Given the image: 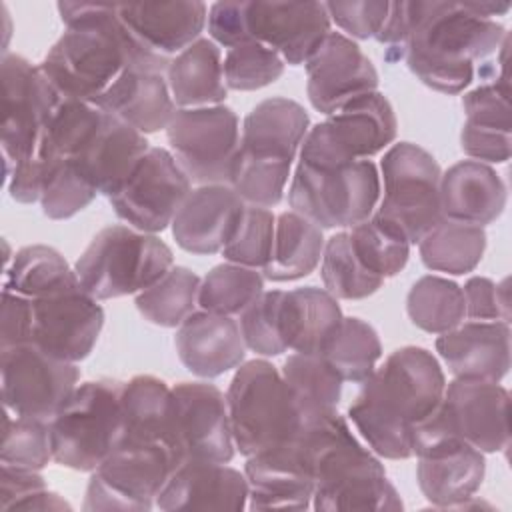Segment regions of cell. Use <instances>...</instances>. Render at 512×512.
I'll list each match as a JSON object with an SVG mask.
<instances>
[{
  "label": "cell",
  "mask_w": 512,
  "mask_h": 512,
  "mask_svg": "<svg viewBox=\"0 0 512 512\" xmlns=\"http://www.w3.org/2000/svg\"><path fill=\"white\" fill-rule=\"evenodd\" d=\"M320 278L324 290H328L336 300H364L376 294L384 280L368 272L358 260L348 230L332 234L322 252Z\"/></svg>",
  "instance_id": "cell-45"
},
{
  "label": "cell",
  "mask_w": 512,
  "mask_h": 512,
  "mask_svg": "<svg viewBox=\"0 0 512 512\" xmlns=\"http://www.w3.org/2000/svg\"><path fill=\"white\" fill-rule=\"evenodd\" d=\"M308 130L310 116L296 100L272 96L258 102L240 128L228 180L234 192L250 206H278Z\"/></svg>",
  "instance_id": "cell-5"
},
{
  "label": "cell",
  "mask_w": 512,
  "mask_h": 512,
  "mask_svg": "<svg viewBox=\"0 0 512 512\" xmlns=\"http://www.w3.org/2000/svg\"><path fill=\"white\" fill-rule=\"evenodd\" d=\"M322 356L344 382L362 384L382 358V344L372 324L356 316H344Z\"/></svg>",
  "instance_id": "cell-42"
},
{
  "label": "cell",
  "mask_w": 512,
  "mask_h": 512,
  "mask_svg": "<svg viewBox=\"0 0 512 512\" xmlns=\"http://www.w3.org/2000/svg\"><path fill=\"white\" fill-rule=\"evenodd\" d=\"M246 26L250 40L290 66L304 64L332 32L324 2H246Z\"/></svg>",
  "instance_id": "cell-22"
},
{
  "label": "cell",
  "mask_w": 512,
  "mask_h": 512,
  "mask_svg": "<svg viewBox=\"0 0 512 512\" xmlns=\"http://www.w3.org/2000/svg\"><path fill=\"white\" fill-rule=\"evenodd\" d=\"M506 202V184L490 164L460 160L440 176V212L446 220L484 228L502 216Z\"/></svg>",
  "instance_id": "cell-30"
},
{
  "label": "cell",
  "mask_w": 512,
  "mask_h": 512,
  "mask_svg": "<svg viewBox=\"0 0 512 512\" xmlns=\"http://www.w3.org/2000/svg\"><path fill=\"white\" fill-rule=\"evenodd\" d=\"M464 306L468 320H502L510 322L508 280L494 282L486 276H470L464 286Z\"/></svg>",
  "instance_id": "cell-54"
},
{
  "label": "cell",
  "mask_w": 512,
  "mask_h": 512,
  "mask_svg": "<svg viewBox=\"0 0 512 512\" xmlns=\"http://www.w3.org/2000/svg\"><path fill=\"white\" fill-rule=\"evenodd\" d=\"M148 150L150 144L142 132L108 114L94 140L80 156L70 160L98 194L112 198L132 176Z\"/></svg>",
  "instance_id": "cell-31"
},
{
  "label": "cell",
  "mask_w": 512,
  "mask_h": 512,
  "mask_svg": "<svg viewBox=\"0 0 512 512\" xmlns=\"http://www.w3.org/2000/svg\"><path fill=\"white\" fill-rule=\"evenodd\" d=\"M96 196V188L86 180L72 160L44 164L40 206L42 214L50 220H68L76 216L88 208Z\"/></svg>",
  "instance_id": "cell-47"
},
{
  "label": "cell",
  "mask_w": 512,
  "mask_h": 512,
  "mask_svg": "<svg viewBox=\"0 0 512 512\" xmlns=\"http://www.w3.org/2000/svg\"><path fill=\"white\" fill-rule=\"evenodd\" d=\"M416 480L424 498L440 510L466 508L486 476L484 452L458 438H444L414 452Z\"/></svg>",
  "instance_id": "cell-23"
},
{
  "label": "cell",
  "mask_w": 512,
  "mask_h": 512,
  "mask_svg": "<svg viewBox=\"0 0 512 512\" xmlns=\"http://www.w3.org/2000/svg\"><path fill=\"white\" fill-rule=\"evenodd\" d=\"M226 402L234 446L246 458L292 438L302 426L280 370L266 358L236 368Z\"/></svg>",
  "instance_id": "cell-8"
},
{
  "label": "cell",
  "mask_w": 512,
  "mask_h": 512,
  "mask_svg": "<svg viewBox=\"0 0 512 512\" xmlns=\"http://www.w3.org/2000/svg\"><path fill=\"white\" fill-rule=\"evenodd\" d=\"M30 298L2 290L0 302V348L28 342Z\"/></svg>",
  "instance_id": "cell-57"
},
{
  "label": "cell",
  "mask_w": 512,
  "mask_h": 512,
  "mask_svg": "<svg viewBox=\"0 0 512 512\" xmlns=\"http://www.w3.org/2000/svg\"><path fill=\"white\" fill-rule=\"evenodd\" d=\"M250 510H308L314 492V442L306 426L258 454L246 458Z\"/></svg>",
  "instance_id": "cell-19"
},
{
  "label": "cell",
  "mask_w": 512,
  "mask_h": 512,
  "mask_svg": "<svg viewBox=\"0 0 512 512\" xmlns=\"http://www.w3.org/2000/svg\"><path fill=\"white\" fill-rule=\"evenodd\" d=\"M118 18L140 46L174 58L200 38L208 6L200 0L118 4Z\"/></svg>",
  "instance_id": "cell-26"
},
{
  "label": "cell",
  "mask_w": 512,
  "mask_h": 512,
  "mask_svg": "<svg viewBox=\"0 0 512 512\" xmlns=\"http://www.w3.org/2000/svg\"><path fill=\"white\" fill-rule=\"evenodd\" d=\"M104 326V310L100 300L90 296L82 286L30 300L28 342L46 354L80 362L94 350Z\"/></svg>",
  "instance_id": "cell-20"
},
{
  "label": "cell",
  "mask_w": 512,
  "mask_h": 512,
  "mask_svg": "<svg viewBox=\"0 0 512 512\" xmlns=\"http://www.w3.org/2000/svg\"><path fill=\"white\" fill-rule=\"evenodd\" d=\"M486 230L482 226L442 218L418 242L422 264L432 272L462 276L482 262Z\"/></svg>",
  "instance_id": "cell-39"
},
{
  "label": "cell",
  "mask_w": 512,
  "mask_h": 512,
  "mask_svg": "<svg viewBox=\"0 0 512 512\" xmlns=\"http://www.w3.org/2000/svg\"><path fill=\"white\" fill-rule=\"evenodd\" d=\"M0 510L24 512H56L72 510V506L48 488L46 478L38 470L16 466H0Z\"/></svg>",
  "instance_id": "cell-50"
},
{
  "label": "cell",
  "mask_w": 512,
  "mask_h": 512,
  "mask_svg": "<svg viewBox=\"0 0 512 512\" xmlns=\"http://www.w3.org/2000/svg\"><path fill=\"white\" fill-rule=\"evenodd\" d=\"M510 4L408 2V36L400 56L408 70L440 94H460L474 80V62L500 50L508 38L494 16Z\"/></svg>",
  "instance_id": "cell-1"
},
{
  "label": "cell",
  "mask_w": 512,
  "mask_h": 512,
  "mask_svg": "<svg viewBox=\"0 0 512 512\" xmlns=\"http://www.w3.org/2000/svg\"><path fill=\"white\" fill-rule=\"evenodd\" d=\"M510 394L500 382L454 378L446 384L440 404L412 434V450L458 438L484 454L504 452L510 446Z\"/></svg>",
  "instance_id": "cell-9"
},
{
  "label": "cell",
  "mask_w": 512,
  "mask_h": 512,
  "mask_svg": "<svg viewBox=\"0 0 512 512\" xmlns=\"http://www.w3.org/2000/svg\"><path fill=\"white\" fill-rule=\"evenodd\" d=\"M324 230L294 210L276 216L272 252L262 268L264 280L294 282L316 270L324 252Z\"/></svg>",
  "instance_id": "cell-35"
},
{
  "label": "cell",
  "mask_w": 512,
  "mask_h": 512,
  "mask_svg": "<svg viewBox=\"0 0 512 512\" xmlns=\"http://www.w3.org/2000/svg\"><path fill=\"white\" fill-rule=\"evenodd\" d=\"M406 312L410 322L428 334L450 332L466 320L462 286L446 276H420L408 290Z\"/></svg>",
  "instance_id": "cell-40"
},
{
  "label": "cell",
  "mask_w": 512,
  "mask_h": 512,
  "mask_svg": "<svg viewBox=\"0 0 512 512\" xmlns=\"http://www.w3.org/2000/svg\"><path fill=\"white\" fill-rule=\"evenodd\" d=\"M274 228L276 216L270 208L246 204L232 238L222 248L224 260L262 270L272 252Z\"/></svg>",
  "instance_id": "cell-49"
},
{
  "label": "cell",
  "mask_w": 512,
  "mask_h": 512,
  "mask_svg": "<svg viewBox=\"0 0 512 512\" xmlns=\"http://www.w3.org/2000/svg\"><path fill=\"white\" fill-rule=\"evenodd\" d=\"M248 492L244 472L222 462L188 460L172 472L156 498V508L240 512L248 508Z\"/></svg>",
  "instance_id": "cell-25"
},
{
  "label": "cell",
  "mask_w": 512,
  "mask_h": 512,
  "mask_svg": "<svg viewBox=\"0 0 512 512\" xmlns=\"http://www.w3.org/2000/svg\"><path fill=\"white\" fill-rule=\"evenodd\" d=\"M306 94L314 110L330 116L350 100L378 90V72L362 48L330 32L304 62Z\"/></svg>",
  "instance_id": "cell-21"
},
{
  "label": "cell",
  "mask_w": 512,
  "mask_h": 512,
  "mask_svg": "<svg viewBox=\"0 0 512 512\" xmlns=\"http://www.w3.org/2000/svg\"><path fill=\"white\" fill-rule=\"evenodd\" d=\"M284 290H264L240 316V332L248 350L262 358L280 356L286 350L280 336V298Z\"/></svg>",
  "instance_id": "cell-51"
},
{
  "label": "cell",
  "mask_w": 512,
  "mask_h": 512,
  "mask_svg": "<svg viewBox=\"0 0 512 512\" xmlns=\"http://www.w3.org/2000/svg\"><path fill=\"white\" fill-rule=\"evenodd\" d=\"M106 116L108 112L92 102L62 98L42 130L36 156L44 164L80 156L106 122Z\"/></svg>",
  "instance_id": "cell-38"
},
{
  "label": "cell",
  "mask_w": 512,
  "mask_h": 512,
  "mask_svg": "<svg viewBox=\"0 0 512 512\" xmlns=\"http://www.w3.org/2000/svg\"><path fill=\"white\" fill-rule=\"evenodd\" d=\"M2 126L0 148L4 174L36 154L42 130L62 96L48 82L40 66L20 54L6 52L0 62Z\"/></svg>",
  "instance_id": "cell-14"
},
{
  "label": "cell",
  "mask_w": 512,
  "mask_h": 512,
  "mask_svg": "<svg viewBox=\"0 0 512 512\" xmlns=\"http://www.w3.org/2000/svg\"><path fill=\"white\" fill-rule=\"evenodd\" d=\"M444 388L438 358L422 346H402L362 382L348 420L378 458L408 460L414 428L434 412Z\"/></svg>",
  "instance_id": "cell-3"
},
{
  "label": "cell",
  "mask_w": 512,
  "mask_h": 512,
  "mask_svg": "<svg viewBox=\"0 0 512 512\" xmlns=\"http://www.w3.org/2000/svg\"><path fill=\"white\" fill-rule=\"evenodd\" d=\"M92 104L130 124L144 136L166 130L178 110L166 82V72L142 66L124 68Z\"/></svg>",
  "instance_id": "cell-29"
},
{
  "label": "cell",
  "mask_w": 512,
  "mask_h": 512,
  "mask_svg": "<svg viewBox=\"0 0 512 512\" xmlns=\"http://www.w3.org/2000/svg\"><path fill=\"white\" fill-rule=\"evenodd\" d=\"M434 348L454 378L500 382L510 370V322L464 320L440 334Z\"/></svg>",
  "instance_id": "cell-28"
},
{
  "label": "cell",
  "mask_w": 512,
  "mask_h": 512,
  "mask_svg": "<svg viewBox=\"0 0 512 512\" xmlns=\"http://www.w3.org/2000/svg\"><path fill=\"white\" fill-rule=\"evenodd\" d=\"M66 30L38 64L62 98L96 102L128 66L166 72L172 58L140 46L118 18V4L58 2Z\"/></svg>",
  "instance_id": "cell-2"
},
{
  "label": "cell",
  "mask_w": 512,
  "mask_h": 512,
  "mask_svg": "<svg viewBox=\"0 0 512 512\" xmlns=\"http://www.w3.org/2000/svg\"><path fill=\"white\" fill-rule=\"evenodd\" d=\"M200 276L186 266H172L158 282L136 294V308L144 320L162 328H178L198 310Z\"/></svg>",
  "instance_id": "cell-41"
},
{
  "label": "cell",
  "mask_w": 512,
  "mask_h": 512,
  "mask_svg": "<svg viewBox=\"0 0 512 512\" xmlns=\"http://www.w3.org/2000/svg\"><path fill=\"white\" fill-rule=\"evenodd\" d=\"M462 108L466 120L462 126L512 134V112H510V90L508 80L492 76L488 82L476 86L462 96Z\"/></svg>",
  "instance_id": "cell-52"
},
{
  "label": "cell",
  "mask_w": 512,
  "mask_h": 512,
  "mask_svg": "<svg viewBox=\"0 0 512 512\" xmlns=\"http://www.w3.org/2000/svg\"><path fill=\"white\" fill-rule=\"evenodd\" d=\"M174 266L170 246L128 224L102 228L78 256L74 270L96 300L140 294Z\"/></svg>",
  "instance_id": "cell-6"
},
{
  "label": "cell",
  "mask_w": 512,
  "mask_h": 512,
  "mask_svg": "<svg viewBox=\"0 0 512 512\" xmlns=\"http://www.w3.org/2000/svg\"><path fill=\"white\" fill-rule=\"evenodd\" d=\"M80 286L76 270L56 248L46 244L20 248L4 266L2 290L30 300L56 296Z\"/></svg>",
  "instance_id": "cell-36"
},
{
  "label": "cell",
  "mask_w": 512,
  "mask_h": 512,
  "mask_svg": "<svg viewBox=\"0 0 512 512\" xmlns=\"http://www.w3.org/2000/svg\"><path fill=\"white\" fill-rule=\"evenodd\" d=\"M122 382L100 378L74 388L52 416V460L78 472H94L114 450L120 426Z\"/></svg>",
  "instance_id": "cell-10"
},
{
  "label": "cell",
  "mask_w": 512,
  "mask_h": 512,
  "mask_svg": "<svg viewBox=\"0 0 512 512\" xmlns=\"http://www.w3.org/2000/svg\"><path fill=\"white\" fill-rule=\"evenodd\" d=\"M246 202L230 184H202L180 204L170 230L176 244L198 256L218 254L232 238Z\"/></svg>",
  "instance_id": "cell-24"
},
{
  "label": "cell",
  "mask_w": 512,
  "mask_h": 512,
  "mask_svg": "<svg viewBox=\"0 0 512 512\" xmlns=\"http://www.w3.org/2000/svg\"><path fill=\"white\" fill-rule=\"evenodd\" d=\"M50 460V424L40 418L16 416L4 410L0 464L40 472Z\"/></svg>",
  "instance_id": "cell-46"
},
{
  "label": "cell",
  "mask_w": 512,
  "mask_h": 512,
  "mask_svg": "<svg viewBox=\"0 0 512 512\" xmlns=\"http://www.w3.org/2000/svg\"><path fill=\"white\" fill-rule=\"evenodd\" d=\"M264 292L262 270L234 262L216 264L202 280L198 308L224 316H240Z\"/></svg>",
  "instance_id": "cell-44"
},
{
  "label": "cell",
  "mask_w": 512,
  "mask_h": 512,
  "mask_svg": "<svg viewBox=\"0 0 512 512\" xmlns=\"http://www.w3.org/2000/svg\"><path fill=\"white\" fill-rule=\"evenodd\" d=\"M174 346L184 368L208 380L236 370L248 350L236 318L200 308L176 328Z\"/></svg>",
  "instance_id": "cell-27"
},
{
  "label": "cell",
  "mask_w": 512,
  "mask_h": 512,
  "mask_svg": "<svg viewBox=\"0 0 512 512\" xmlns=\"http://www.w3.org/2000/svg\"><path fill=\"white\" fill-rule=\"evenodd\" d=\"M170 386L152 374L132 376L120 390L118 444H164L178 458L170 434ZM114 446V448H116ZM180 462V458H178Z\"/></svg>",
  "instance_id": "cell-33"
},
{
  "label": "cell",
  "mask_w": 512,
  "mask_h": 512,
  "mask_svg": "<svg viewBox=\"0 0 512 512\" xmlns=\"http://www.w3.org/2000/svg\"><path fill=\"white\" fill-rule=\"evenodd\" d=\"M330 22H334L344 36L356 40L376 38L382 30L390 2L360 0V2H324Z\"/></svg>",
  "instance_id": "cell-53"
},
{
  "label": "cell",
  "mask_w": 512,
  "mask_h": 512,
  "mask_svg": "<svg viewBox=\"0 0 512 512\" xmlns=\"http://www.w3.org/2000/svg\"><path fill=\"white\" fill-rule=\"evenodd\" d=\"M222 68L228 90L252 92L274 84L284 74L286 62L264 44L248 40L226 50Z\"/></svg>",
  "instance_id": "cell-48"
},
{
  "label": "cell",
  "mask_w": 512,
  "mask_h": 512,
  "mask_svg": "<svg viewBox=\"0 0 512 512\" xmlns=\"http://www.w3.org/2000/svg\"><path fill=\"white\" fill-rule=\"evenodd\" d=\"M280 374L290 390L302 424L336 412L344 380L324 356L292 352L284 360Z\"/></svg>",
  "instance_id": "cell-37"
},
{
  "label": "cell",
  "mask_w": 512,
  "mask_h": 512,
  "mask_svg": "<svg viewBox=\"0 0 512 512\" xmlns=\"http://www.w3.org/2000/svg\"><path fill=\"white\" fill-rule=\"evenodd\" d=\"M440 164L414 142L392 144L380 160V200L374 214L396 224L410 244L442 220Z\"/></svg>",
  "instance_id": "cell-11"
},
{
  "label": "cell",
  "mask_w": 512,
  "mask_h": 512,
  "mask_svg": "<svg viewBox=\"0 0 512 512\" xmlns=\"http://www.w3.org/2000/svg\"><path fill=\"white\" fill-rule=\"evenodd\" d=\"M170 434L180 458L228 464L236 446L226 394L208 382H180L170 388Z\"/></svg>",
  "instance_id": "cell-17"
},
{
  "label": "cell",
  "mask_w": 512,
  "mask_h": 512,
  "mask_svg": "<svg viewBox=\"0 0 512 512\" xmlns=\"http://www.w3.org/2000/svg\"><path fill=\"white\" fill-rule=\"evenodd\" d=\"M80 370L30 342L0 348V390L4 410L50 422L74 392Z\"/></svg>",
  "instance_id": "cell-16"
},
{
  "label": "cell",
  "mask_w": 512,
  "mask_h": 512,
  "mask_svg": "<svg viewBox=\"0 0 512 512\" xmlns=\"http://www.w3.org/2000/svg\"><path fill=\"white\" fill-rule=\"evenodd\" d=\"M398 134V118L382 92H368L344 104L324 122L310 126L298 160L310 164H346L370 160L390 148Z\"/></svg>",
  "instance_id": "cell-13"
},
{
  "label": "cell",
  "mask_w": 512,
  "mask_h": 512,
  "mask_svg": "<svg viewBox=\"0 0 512 512\" xmlns=\"http://www.w3.org/2000/svg\"><path fill=\"white\" fill-rule=\"evenodd\" d=\"M460 148L468 156V160H476L484 164H502L510 160L512 134L486 132V130L462 126Z\"/></svg>",
  "instance_id": "cell-56"
},
{
  "label": "cell",
  "mask_w": 512,
  "mask_h": 512,
  "mask_svg": "<svg viewBox=\"0 0 512 512\" xmlns=\"http://www.w3.org/2000/svg\"><path fill=\"white\" fill-rule=\"evenodd\" d=\"M352 248L362 266L382 280L400 274L410 258V240L386 218L372 214L348 230Z\"/></svg>",
  "instance_id": "cell-43"
},
{
  "label": "cell",
  "mask_w": 512,
  "mask_h": 512,
  "mask_svg": "<svg viewBox=\"0 0 512 512\" xmlns=\"http://www.w3.org/2000/svg\"><path fill=\"white\" fill-rule=\"evenodd\" d=\"M304 426L314 442V510L398 512L404 508L380 458L354 436L338 410Z\"/></svg>",
  "instance_id": "cell-4"
},
{
  "label": "cell",
  "mask_w": 512,
  "mask_h": 512,
  "mask_svg": "<svg viewBox=\"0 0 512 512\" xmlns=\"http://www.w3.org/2000/svg\"><path fill=\"white\" fill-rule=\"evenodd\" d=\"M206 28L218 46L234 48L250 40L246 26V2H214L208 8Z\"/></svg>",
  "instance_id": "cell-55"
},
{
  "label": "cell",
  "mask_w": 512,
  "mask_h": 512,
  "mask_svg": "<svg viewBox=\"0 0 512 512\" xmlns=\"http://www.w3.org/2000/svg\"><path fill=\"white\" fill-rule=\"evenodd\" d=\"M166 82L176 108L224 104L228 88L224 82L220 46L200 36L170 60Z\"/></svg>",
  "instance_id": "cell-34"
},
{
  "label": "cell",
  "mask_w": 512,
  "mask_h": 512,
  "mask_svg": "<svg viewBox=\"0 0 512 512\" xmlns=\"http://www.w3.org/2000/svg\"><path fill=\"white\" fill-rule=\"evenodd\" d=\"M192 190V180L170 150L150 146L126 184L112 196L114 214L128 226L156 234L166 230Z\"/></svg>",
  "instance_id": "cell-18"
},
{
  "label": "cell",
  "mask_w": 512,
  "mask_h": 512,
  "mask_svg": "<svg viewBox=\"0 0 512 512\" xmlns=\"http://www.w3.org/2000/svg\"><path fill=\"white\" fill-rule=\"evenodd\" d=\"M380 200V172L372 160L346 164H310L298 160L288 186L290 210L322 230L368 220Z\"/></svg>",
  "instance_id": "cell-7"
},
{
  "label": "cell",
  "mask_w": 512,
  "mask_h": 512,
  "mask_svg": "<svg viewBox=\"0 0 512 512\" xmlns=\"http://www.w3.org/2000/svg\"><path fill=\"white\" fill-rule=\"evenodd\" d=\"M180 466L164 444H118L90 472L82 510L148 512L172 472Z\"/></svg>",
  "instance_id": "cell-12"
},
{
  "label": "cell",
  "mask_w": 512,
  "mask_h": 512,
  "mask_svg": "<svg viewBox=\"0 0 512 512\" xmlns=\"http://www.w3.org/2000/svg\"><path fill=\"white\" fill-rule=\"evenodd\" d=\"M342 318L338 300L324 288L302 286L282 292L280 336L290 352L322 356Z\"/></svg>",
  "instance_id": "cell-32"
},
{
  "label": "cell",
  "mask_w": 512,
  "mask_h": 512,
  "mask_svg": "<svg viewBox=\"0 0 512 512\" xmlns=\"http://www.w3.org/2000/svg\"><path fill=\"white\" fill-rule=\"evenodd\" d=\"M166 138L172 156L194 184H228L240 146V120L230 106L178 108Z\"/></svg>",
  "instance_id": "cell-15"
}]
</instances>
